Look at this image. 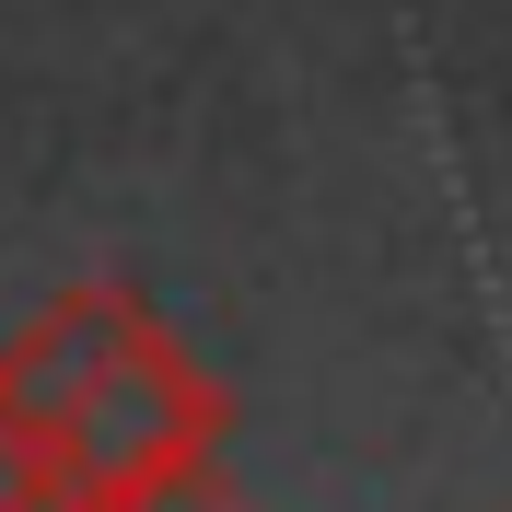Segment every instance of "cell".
Returning a JSON list of instances; mask_svg holds the SVG:
<instances>
[{
	"mask_svg": "<svg viewBox=\"0 0 512 512\" xmlns=\"http://www.w3.org/2000/svg\"><path fill=\"white\" fill-rule=\"evenodd\" d=\"M140 326H152V303H140L128 280H70L59 303H35L12 338H0V408L35 419V431L59 443V419L105 384V361H117Z\"/></svg>",
	"mask_w": 512,
	"mask_h": 512,
	"instance_id": "2",
	"label": "cell"
},
{
	"mask_svg": "<svg viewBox=\"0 0 512 512\" xmlns=\"http://www.w3.org/2000/svg\"><path fill=\"white\" fill-rule=\"evenodd\" d=\"M222 419H233V396L198 373V361L175 350V326L152 315L117 361H105V384L59 419V443H47L59 454V512H117V501H140V489L210 466V454H222Z\"/></svg>",
	"mask_w": 512,
	"mask_h": 512,
	"instance_id": "1",
	"label": "cell"
},
{
	"mask_svg": "<svg viewBox=\"0 0 512 512\" xmlns=\"http://www.w3.org/2000/svg\"><path fill=\"white\" fill-rule=\"evenodd\" d=\"M117 512H245V501H233V489L210 478V466H187V478H163V489H140V501H117Z\"/></svg>",
	"mask_w": 512,
	"mask_h": 512,
	"instance_id": "4",
	"label": "cell"
},
{
	"mask_svg": "<svg viewBox=\"0 0 512 512\" xmlns=\"http://www.w3.org/2000/svg\"><path fill=\"white\" fill-rule=\"evenodd\" d=\"M0 512H59V454H47V431L12 419V408H0Z\"/></svg>",
	"mask_w": 512,
	"mask_h": 512,
	"instance_id": "3",
	"label": "cell"
}]
</instances>
